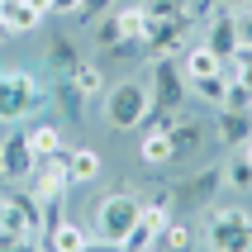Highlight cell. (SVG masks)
<instances>
[{
	"label": "cell",
	"instance_id": "6da1fadb",
	"mask_svg": "<svg viewBox=\"0 0 252 252\" xmlns=\"http://www.w3.org/2000/svg\"><path fill=\"white\" fill-rule=\"evenodd\" d=\"M53 86L43 81L38 71L29 67H10L5 71V86H0V124H19L24 114H33L38 105H48Z\"/></svg>",
	"mask_w": 252,
	"mask_h": 252
},
{
	"label": "cell",
	"instance_id": "7a4b0ae2",
	"mask_svg": "<svg viewBox=\"0 0 252 252\" xmlns=\"http://www.w3.org/2000/svg\"><path fill=\"white\" fill-rule=\"evenodd\" d=\"M138 210H143L138 190H128V186L110 190V195L95 205V214H91V233H95V243L119 248V243H124V233L133 228V219H138Z\"/></svg>",
	"mask_w": 252,
	"mask_h": 252
},
{
	"label": "cell",
	"instance_id": "3957f363",
	"mask_svg": "<svg viewBox=\"0 0 252 252\" xmlns=\"http://www.w3.org/2000/svg\"><path fill=\"white\" fill-rule=\"evenodd\" d=\"M148 110H153V95H148V81L143 76H128V81H119L105 95V119H110V128H119V133H133V128L148 119Z\"/></svg>",
	"mask_w": 252,
	"mask_h": 252
},
{
	"label": "cell",
	"instance_id": "277c9868",
	"mask_svg": "<svg viewBox=\"0 0 252 252\" xmlns=\"http://www.w3.org/2000/svg\"><path fill=\"white\" fill-rule=\"evenodd\" d=\"M205 248H214V252H248L252 248V214L243 210V205L210 210V219H205Z\"/></svg>",
	"mask_w": 252,
	"mask_h": 252
},
{
	"label": "cell",
	"instance_id": "5b68a950",
	"mask_svg": "<svg viewBox=\"0 0 252 252\" xmlns=\"http://www.w3.org/2000/svg\"><path fill=\"white\" fill-rule=\"evenodd\" d=\"M219 186H224V167H200L181 181H171V200H176V210H205L214 195H219Z\"/></svg>",
	"mask_w": 252,
	"mask_h": 252
},
{
	"label": "cell",
	"instance_id": "8992f818",
	"mask_svg": "<svg viewBox=\"0 0 252 252\" xmlns=\"http://www.w3.org/2000/svg\"><path fill=\"white\" fill-rule=\"evenodd\" d=\"M29 186L38 200H62L71 186V171H67V148L53 157H33V171H29Z\"/></svg>",
	"mask_w": 252,
	"mask_h": 252
},
{
	"label": "cell",
	"instance_id": "52a82bcc",
	"mask_svg": "<svg viewBox=\"0 0 252 252\" xmlns=\"http://www.w3.org/2000/svg\"><path fill=\"white\" fill-rule=\"evenodd\" d=\"M167 138H171V162H190V157H200V148L210 143V124L195 119V114H176L167 124Z\"/></svg>",
	"mask_w": 252,
	"mask_h": 252
},
{
	"label": "cell",
	"instance_id": "ba28073f",
	"mask_svg": "<svg viewBox=\"0 0 252 252\" xmlns=\"http://www.w3.org/2000/svg\"><path fill=\"white\" fill-rule=\"evenodd\" d=\"M33 171V153H29L24 128H5L0 133V181H29Z\"/></svg>",
	"mask_w": 252,
	"mask_h": 252
},
{
	"label": "cell",
	"instance_id": "9c48e42d",
	"mask_svg": "<svg viewBox=\"0 0 252 252\" xmlns=\"http://www.w3.org/2000/svg\"><path fill=\"white\" fill-rule=\"evenodd\" d=\"M186 24L190 14H176V19H148V33H143V57H176L186 38Z\"/></svg>",
	"mask_w": 252,
	"mask_h": 252
},
{
	"label": "cell",
	"instance_id": "30bf717a",
	"mask_svg": "<svg viewBox=\"0 0 252 252\" xmlns=\"http://www.w3.org/2000/svg\"><path fill=\"white\" fill-rule=\"evenodd\" d=\"M205 48H214V53H219V62H228V57H233V48H238V14L233 10H219V14H210V19H205Z\"/></svg>",
	"mask_w": 252,
	"mask_h": 252
},
{
	"label": "cell",
	"instance_id": "8fae6325",
	"mask_svg": "<svg viewBox=\"0 0 252 252\" xmlns=\"http://www.w3.org/2000/svg\"><path fill=\"white\" fill-rule=\"evenodd\" d=\"M43 248H53V252H86V248H100V243H95V233H91V228L62 219L57 228H48V233H43Z\"/></svg>",
	"mask_w": 252,
	"mask_h": 252
},
{
	"label": "cell",
	"instance_id": "7c38bea8",
	"mask_svg": "<svg viewBox=\"0 0 252 252\" xmlns=\"http://www.w3.org/2000/svg\"><path fill=\"white\" fill-rule=\"evenodd\" d=\"M252 133V114L248 110H219V124H214V143L228 148V153H238L243 143Z\"/></svg>",
	"mask_w": 252,
	"mask_h": 252
},
{
	"label": "cell",
	"instance_id": "4fadbf2b",
	"mask_svg": "<svg viewBox=\"0 0 252 252\" xmlns=\"http://www.w3.org/2000/svg\"><path fill=\"white\" fill-rule=\"evenodd\" d=\"M181 71H186V81H200V76H214V71H224V62H219V53L214 48H205V43H190L181 57Z\"/></svg>",
	"mask_w": 252,
	"mask_h": 252
},
{
	"label": "cell",
	"instance_id": "5bb4252c",
	"mask_svg": "<svg viewBox=\"0 0 252 252\" xmlns=\"http://www.w3.org/2000/svg\"><path fill=\"white\" fill-rule=\"evenodd\" d=\"M138 162H143V167H171V138H167V128H143V133H138Z\"/></svg>",
	"mask_w": 252,
	"mask_h": 252
},
{
	"label": "cell",
	"instance_id": "9a60e30c",
	"mask_svg": "<svg viewBox=\"0 0 252 252\" xmlns=\"http://www.w3.org/2000/svg\"><path fill=\"white\" fill-rule=\"evenodd\" d=\"M0 19H5V29H10V38L14 33H33V29L43 24V14L29 5V0H0Z\"/></svg>",
	"mask_w": 252,
	"mask_h": 252
},
{
	"label": "cell",
	"instance_id": "2e32d148",
	"mask_svg": "<svg viewBox=\"0 0 252 252\" xmlns=\"http://www.w3.org/2000/svg\"><path fill=\"white\" fill-rule=\"evenodd\" d=\"M67 171H71V186H91L105 171V162L95 148H67Z\"/></svg>",
	"mask_w": 252,
	"mask_h": 252
},
{
	"label": "cell",
	"instance_id": "e0dca14e",
	"mask_svg": "<svg viewBox=\"0 0 252 252\" xmlns=\"http://www.w3.org/2000/svg\"><path fill=\"white\" fill-rule=\"evenodd\" d=\"M24 138H29V153H33V157H53V153H62V148H67L57 124H29Z\"/></svg>",
	"mask_w": 252,
	"mask_h": 252
},
{
	"label": "cell",
	"instance_id": "ac0fdd59",
	"mask_svg": "<svg viewBox=\"0 0 252 252\" xmlns=\"http://www.w3.org/2000/svg\"><path fill=\"white\" fill-rule=\"evenodd\" d=\"M76 62H81V53H76V43H71L67 33L48 38V67H53V76H71Z\"/></svg>",
	"mask_w": 252,
	"mask_h": 252
},
{
	"label": "cell",
	"instance_id": "d6986e66",
	"mask_svg": "<svg viewBox=\"0 0 252 252\" xmlns=\"http://www.w3.org/2000/svg\"><path fill=\"white\" fill-rule=\"evenodd\" d=\"M219 110H248L252 114V81L224 71V100H219Z\"/></svg>",
	"mask_w": 252,
	"mask_h": 252
},
{
	"label": "cell",
	"instance_id": "ffe728a7",
	"mask_svg": "<svg viewBox=\"0 0 252 252\" xmlns=\"http://www.w3.org/2000/svg\"><path fill=\"white\" fill-rule=\"evenodd\" d=\"M53 95H57V105L67 110L71 124H81V105H86V95L71 86V76H53Z\"/></svg>",
	"mask_w": 252,
	"mask_h": 252
},
{
	"label": "cell",
	"instance_id": "44dd1931",
	"mask_svg": "<svg viewBox=\"0 0 252 252\" xmlns=\"http://www.w3.org/2000/svg\"><path fill=\"white\" fill-rule=\"evenodd\" d=\"M71 86L91 100V95H100V91H105V71H100L95 62H76V67H71Z\"/></svg>",
	"mask_w": 252,
	"mask_h": 252
},
{
	"label": "cell",
	"instance_id": "7402d4cb",
	"mask_svg": "<svg viewBox=\"0 0 252 252\" xmlns=\"http://www.w3.org/2000/svg\"><path fill=\"white\" fill-rule=\"evenodd\" d=\"M190 243H195V228L186 224V219H176V214H171L167 224H162V233H157V248H190Z\"/></svg>",
	"mask_w": 252,
	"mask_h": 252
},
{
	"label": "cell",
	"instance_id": "603a6c76",
	"mask_svg": "<svg viewBox=\"0 0 252 252\" xmlns=\"http://www.w3.org/2000/svg\"><path fill=\"white\" fill-rule=\"evenodd\" d=\"M224 186H228V190H238V195H248V190H252V162H248L243 153L228 157V167H224Z\"/></svg>",
	"mask_w": 252,
	"mask_h": 252
},
{
	"label": "cell",
	"instance_id": "cb8c5ba5",
	"mask_svg": "<svg viewBox=\"0 0 252 252\" xmlns=\"http://www.w3.org/2000/svg\"><path fill=\"white\" fill-rule=\"evenodd\" d=\"M114 14H119V38H143L148 33V10L143 5H124Z\"/></svg>",
	"mask_w": 252,
	"mask_h": 252
},
{
	"label": "cell",
	"instance_id": "d4e9b609",
	"mask_svg": "<svg viewBox=\"0 0 252 252\" xmlns=\"http://www.w3.org/2000/svg\"><path fill=\"white\" fill-rule=\"evenodd\" d=\"M190 95L219 110V100H224V71H214V76H200V81H190Z\"/></svg>",
	"mask_w": 252,
	"mask_h": 252
},
{
	"label": "cell",
	"instance_id": "484cf974",
	"mask_svg": "<svg viewBox=\"0 0 252 252\" xmlns=\"http://www.w3.org/2000/svg\"><path fill=\"white\" fill-rule=\"evenodd\" d=\"M124 252H143V248H157V228H148L143 219H133V228L124 233V243H119Z\"/></svg>",
	"mask_w": 252,
	"mask_h": 252
},
{
	"label": "cell",
	"instance_id": "4316f807",
	"mask_svg": "<svg viewBox=\"0 0 252 252\" xmlns=\"http://www.w3.org/2000/svg\"><path fill=\"white\" fill-rule=\"evenodd\" d=\"M224 71H233V76L252 81V43H238V48H233V57L224 62Z\"/></svg>",
	"mask_w": 252,
	"mask_h": 252
},
{
	"label": "cell",
	"instance_id": "83f0119b",
	"mask_svg": "<svg viewBox=\"0 0 252 252\" xmlns=\"http://www.w3.org/2000/svg\"><path fill=\"white\" fill-rule=\"evenodd\" d=\"M95 43H100V48L119 43V14H114V10H105V14L95 19Z\"/></svg>",
	"mask_w": 252,
	"mask_h": 252
},
{
	"label": "cell",
	"instance_id": "f1b7e54d",
	"mask_svg": "<svg viewBox=\"0 0 252 252\" xmlns=\"http://www.w3.org/2000/svg\"><path fill=\"white\" fill-rule=\"evenodd\" d=\"M143 10H148V19H176V14H186V0H148Z\"/></svg>",
	"mask_w": 252,
	"mask_h": 252
},
{
	"label": "cell",
	"instance_id": "f546056e",
	"mask_svg": "<svg viewBox=\"0 0 252 252\" xmlns=\"http://www.w3.org/2000/svg\"><path fill=\"white\" fill-rule=\"evenodd\" d=\"M105 10H114V0H76V19L81 24H95Z\"/></svg>",
	"mask_w": 252,
	"mask_h": 252
},
{
	"label": "cell",
	"instance_id": "4dcf8cb0",
	"mask_svg": "<svg viewBox=\"0 0 252 252\" xmlns=\"http://www.w3.org/2000/svg\"><path fill=\"white\" fill-rule=\"evenodd\" d=\"M53 14H76V0H53Z\"/></svg>",
	"mask_w": 252,
	"mask_h": 252
},
{
	"label": "cell",
	"instance_id": "1f68e13d",
	"mask_svg": "<svg viewBox=\"0 0 252 252\" xmlns=\"http://www.w3.org/2000/svg\"><path fill=\"white\" fill-rule=\"evenodd\" d=\"M29 5H33L38 14H53V0H29Z\"/></svg>",
	"mask_w": 252,
	"mask_h": 252
},
{
	"label": "cell",
	"instance_id": "d6a6232c",
	"mask_svg": "<svg viewBox=\"0 0 252 252\" xmlns=\"http://www.w3.org/2000/svg\"><path fill=\"white\" fill-rule=\"evenodd\" d=\"M238 153H243V157H248V162H252V133H248V143H243Z\"/></svg>",
	"mask_w": 252,
	"mask_h": 252
},
{
	"label": "cell",
	"instance_id": "836d02e7",
	"mask_svg": "<svg viewBox=\"0 0 252 252\" xmlns=\"http://www.w3.org/2000/svg\"><path fill=\"white\" fill-rule=\"evenodd\" d=\"M5 38H10V29H5V19H0V43H5Z\"/></svg>",
	"mask_w": 252,
	"mask_h": 252
},
{
	"label": "cell",
	"instance_id": "e575fe53",
	"mask_svg": "<svg viewBox=\"0 0 252 252\" xmlns=\"http://www.w3.org/2000/svg\"><path fill=\"white\" fill-rule=\"evenodd\" d=\"M0 86H5V67H0Z\"/></svg>",
	"mask_w": 252,
	"mask_h": 252
},
{
	"label": "cell",
	"instance_id": "d590c367",
	"mask_svg": "<svg viewBox=\"0 0 252 252\" xmlns=\"http://www.w3.org/2000/svg\"><path fill=\"white\" fill-rule=\"evenodd\" d=\"M0 128H5V124H0Z\"/></svg>",
	"mask_w": 252,
	"mask_h": 252
}]
</instances>
